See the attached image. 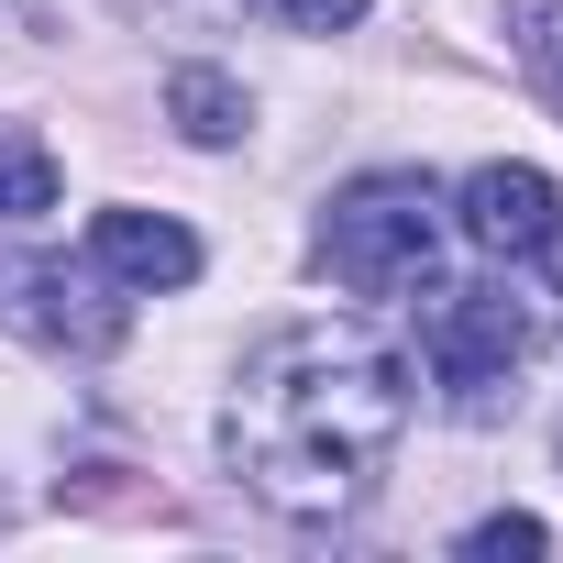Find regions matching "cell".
<instances>
[{
	"mask_svg": "<svg viewBox=\"0 0 563 563\" xmlns=\"http://www.w3.org/2000/svg\"><path fill=\"white\" fill-rule=\"evenodd\" d=\"M398 431H409V354L376 343L365 321L265 332L232 376V409H221V453H232L243 497H265L276 519L365 508Z\"/></svg>",
	"mask_w": 563,
	"mask_h": 563,
	"instance_id": "cell-1",
	"label": "cell"
},
{
	"mask_svg": "<svg viewBox=\"0 0 563 563\" xmlns=\"http://www.w3.org/2000/svg\"><path fill=\"white\" fill-rule=\"evenodd\" d=\"M563 343V276L552 254H486V276H464V288H431L420 310V365L442 387L453 420H497L519 398V365Z\"/></svg>",
	"mask_w": 563,
	"mask_h": 563,
	"instance_id": "cell-2",
	"label": "cell"
},
{
	"mask_svg": "<svg viewBox=\"0 0 563 563\" xmlns=\"http://www.w3.org/2000/svg\"><path fill=\"white\" fill-rule=\"evenodd\" d=\"M442 232H453V199L420 177V166H376L354 188L321 199V265L343 276L354 299H409L442 276Z\"/></svg>",
	"mask_w": 563,
	"mask_h": 563,
	"instance_id": "cell-3",
	"label": "cell"
},
{
	"mask_svg": "<svg viewBox=\"0 0 563 563\" xmlns=\"http://www.w3.org/2000/svg\"><path fill=\"white\" fill-rule=\"evenodd\" d=\"M0 321L34 332L45 354H111L133 321V288H111L100 265H56V254H0Z\"/></svg>",
	"mask_w": 563,
	"mask_h": 563,
	"instance_id": "cell-4",
	"label": "cell"
},
{
	"mask_svg": "<svg viewBox=\"0 0 563 563\" xmlns=\"http://www.w3.org/2000/svg\"><path fill=\"white\" fill-rule=\"evenodd\" d=\"M453 232L475 254H552L563 243V188L519 155H486L464 188H453Z\"/></svg>",
	"mask_w": 563,
	"mask_h": 563,
	"instance_id": "cell-5",
	"label": "cell"
},
{
	"mask_svg": "<svg viewBox=\"0 0 563 563\" xmlns=\"http://www.w3.org/2000/svg\"><path fill=\"white\" fill-rule=\"evenodd\" d=\"M89 265L111 276V288L155 299V288H188V276H199V232L166 221V210H100L89 221Z\"/></svg>",
	"mask_w": 563,
	"mask_h": 563,
	"instance_id": "cell-6",
	"label": "cell"
},
{
	"mask_svg": "<svg viewBox=\"0 0 563 563\" xmlns=\"http://www.w3.org/2000/svg\"><path fill=\"white\" fill-rule=\"evenodd\" d=\"M166 122H177L188 144H243V133H254V100H243V78H221V67H177V78H166Z\"/></svg>",
	"mask_w": 563,
	"mask_h": 563,
	"instance_id": "cell-7",
	"label": "cell"
},
{
	"mask_svg": "<svg viewBox=\"0 0 563 563\" xmlns=\"http://www.w3.org/2000/svg\"><path fill=\"white\" fill-rule=\"evenodd\" d=\"M497 23H508V56H519L530 100L563 122V0H497Z\"/></svg>",
	"mask_w": 563,
	"mask_h": 563,
	"instance_id": "cell-8",
	"label": "cell"
},
{
	"mask_svg": "<svg viewBox=\"0 0 563 563\" xmlns=\"http://www.w3.org/2000/svg\"><path fill=\"white\" fill-rule=\"evenodd\" d=\"M56 210V155L34 122H0V221H45Z\"/></svg>",
	"mask_w": 563,
	"mask_h": 563,
	"instance_id": "cell-9",
	"label": "cell"
},
{
	"mask_svg": "<svg viewBox=\"0 0 563 563\" xmlns=\"http://www.w3.org/2000/svg\"><path fill=\"white\" fill-rule=\"evenodd\" d=\"M464 552H475V563H508V552H541V519H530V508H497V519H475V530H464Z\"/></svg>",
	"mask_w": 563,
	"mask_h": 563,
	"instance_id": "cell-10",
	"label": "cell"
},
{
	"mask_svg": "<svg viewBox=\"0 0 563 563\" xmlns=\"http://www.w3.org/2000/svg\"><path fill=\"white\" fill-rule=\"evenodd\" d=\"M254 12L288 34H343V23H365V0H254Z\"/></svg>",
	"mask_w": 563,
	"mask_h": 563,
	"instance_id": "cell-11",
	"label": "cell"
}]
</instances>
